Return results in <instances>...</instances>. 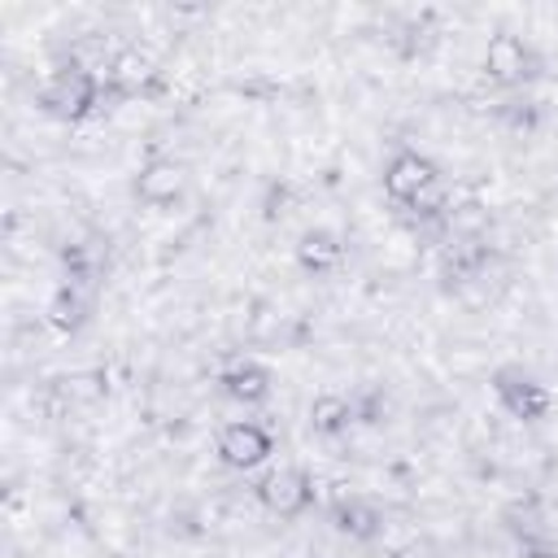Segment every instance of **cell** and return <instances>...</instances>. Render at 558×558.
I'll list each match as a JSON object with an SVG mask.
<instances>
[{
	"mask_svg": "<svg viewBox=\"0 0 558 558\" xmlns=\"http://www.w3.org/2000/svg\"><path fill=\"white\" fill-rule=\"evenodd\" d=\"M532 74V52H527V44L519 39V35H493L488 39V48H484V78L493 83V87H514V83H523Z\"/></svg>",
	"mask_w": 558,
	"mask_h": 558,
	"instance_id": "1",
	"label": "cell"
},
{
	"mask_svg": "<svg viewBox=\"0 0 558 558\" xmlns=\"http://www.w3.org/2000/svg\"><path fill=\"white\" fill-rule=\"evenodd\" d=\"M257 497H262V506L275 510L279 519H292V514H301V510L310 506L314 480H310L305 471H296V466H283V471H270V475L262 480Z\"/></svg>",
	"mask_w": 558,
	"mask_h": 558,
	"instance_id": "2",
	"label": "cell"
},
{
	"mask_svg": "<svg viewBox=\"0 0 558 558\" xmlns=\"http://www.w3.org/2000/svg\"><path fill=\"white\" fill-rule=\"evenodd\" d=\"M270 453V436L257 427V423H227L218 432V458L235 471H253L262 466Z\"/></svg>",
	"mask_w": 558,
	"mask_h": 558,
	"instance_id": "3",
	"label": "cell"
},
{
	"mask_svg": "<svg viewBox=\"0 0 558 558\" xmlns=\"http://www.w3.org/2000/svg\"><path fill=\"white\" fill-rule=\"evenodd\" d=\"M440 174H436V166H432V157H423V153H397L392 161H388V170H384V192L392 196V201H401V205H410L427 183H436Z\"/></svg>",
	"mask_w": 558,
	"mask_h": 558,
	"instance_id": "4",
	"label": "cell"
},
{
	"mask_svg": "<svg viewBox=\"0 0 558 558\" xmlns=\"http://www.w3.org/2000/svg\"><path fill=\"white\" fill-rule=\"evenodd\" d=\"M183 183H187V174H183V166H179L174 157H153V161H144L140 174H135V192H140V201H148V205H170V201L183 192Z\"/></svg>",
	"mask_w": 558,
	"mask_h": 558,
	"instance_id": "5",
	"label": "cell"
},
{
	"mask_svg": "<svg viewBox=\"0 0 558 558\" xmlns=\"http://www.w3.org/2000/svg\"><path fill=\"white\" fill-rule=\"evenodd\" d=\"M153 83H157V61L144 48H122V52L109 57V87H118L122 96L144 92Z\"/></svg>",
	"mask_w": 558,
	"mask_h": 558,
	"instance_id": "6",
	"label": "cell"
},
{
	"mask_svg": "<svg viewBox=\"0 0 558 558\" xmlns=\"http://www.w3.org/2000/svg\"><path fill=\"white\" fill-rule=\"evenodd\" d=\"M497 388H501V401H506V410H510L514 418H545L549 405H554L549 388H545V384H532V379H510V375H501Z\"/></svg>",
	"mask_w": 558,
	"mask_h": 558,
	"instance_id": "7",
	"label": "cell"
},
{
	"mask_svg": "<svg viewBox=\"0 0 558 558\" xmlns=\"http://www.w3.org/2000/svg\"><path fill=\"white\" fill-rule=\"evenodd\" d=\"M344 257V248H340V240L331 235V231H305L301 235V244H296V262L305 266V270H331L336 262Z\"/></svg>",
	"mask_w": 558,
	"mask_h": 558,
	"instance_id": "8",
	"label": "cell"
},
{
	"mask_svg": "<svg viewBox=\"0 0 558 558\" xmlns=\"http://www.w3.org/2000/svg\"><path fill=\"white\" fill-rule=\"evenodd\" d=\"M222 384H227V392H231L235 401H248V405H253V401H262V397L270 392V379H266V371H262V366H253V362H240V366H231Z\"/></svg>",
	"mask_w": 558,
	"mask_h": 558,
	"instance_id": "9",
	"label": "cell"
},
{
	"mask_svg": "<svg viewBox=\"0 0 558 558\" xmlns=\"http://www.w3.org/2000/svg\"><path fill=\"white\" fill-rule=\"evenodd\" d=\"M349 418H353V401H344V397H336V392H323V397H314V405H310V423H314V432H340V427H349Z\"/></svg>",
	"mask_w": 558,
	"mask_h": 558,
	"instance_id": "10",
	"label": "cell"
},
{
	"mask_svg": "<svg viewBox=\"0 0 558 558\" xmlns=\"http://www.w3.org/2000/svg\"><path fill=\"white\" fill-rule=\"evenodd\" d=\"M105 388H109V375H70L65 379L70 401H96V397H105Z\"/></svg>",
	"mask_w": 558,
	"mask_h": 558,
	"instance_id": "11",
	"label": "cell"
},
{
	"mask_svg": "<svg viewBox=\"0 0 558 558\" xmlns=\"http://www.w3.org/2000/svg\"><path fill=\"white\" fill-rule=\"evenodd\" d=\"M340 519H344V532H353V536H371L375 523H379V514L371 506H357V501L340 506Z\"/></svg>",
	"mask_w": 558,
	"mask_h": 558,
	"instance_id": "12",
	"label": "cell"
}]
</instances>
